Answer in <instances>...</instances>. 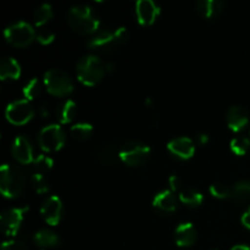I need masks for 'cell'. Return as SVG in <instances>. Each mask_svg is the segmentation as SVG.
<instances>
[{
    "mask_svg": "<svg viewBox=\"0 0 250 250\" xmlns=\"http://www.w3.org/2000/svg\"><path fill=\"white\" fill-rule=\"evenodd\" d=\"M68 24L81 34H92L99 31L100 22L97 15L87 5H76L67 14Z\"/></svg>",
    "mask_w": 250,
    "mask_h": 250,
    "instance_id": "6da1fadb",
    "label": "cell"
},
{
    "mask_svg": "<svg viewBox=\"0 0 250 250\" xmlns=\"http://www.w3.org/2000/svg\"><path fill=\"white\" fill-rule=\"evenodd\" d=\"M24 172L16 165L4 164L0 168V190L6 198H16L24 187Z\"/></svg>",
    "mask_w": 250,
    "mask_h": 250,
    "instance_id": "7a4b0ae2",
    "label": "cell"
},
{
    "mask_svg": "<svg viewBox=\"0 0 250 250\" xmlns=\"http://www.w3.org/2000/svg\"><path fill=\"white\" fill-rule=\"evenodd\" d=\"M106 72L105 63L97 55H85L78 61L77 76L78 80L85 85H95L102 81Z\"/></svg>",
    "mask_w": 250,
    "mask_h": 250,
    "instance_id": "3957f363",
    "label": "cell"
},
{
    "mask_svg": "<svg viewBox=\"0 0 250 250\" xmlns=\"http://www.w3.org/2000/svg\"><path fill=\"white\" fill-rule=\"evenodd\" d=\"M127 39H128V32L125 27H120L114 32L110 31L109 28H103L89 39L88 46L103 51H109L126 43Z\"/></svg>",
    "mask_w": 250,
    "mask_h": 250,
    "instance_id": "277c9868",
    "label": "cell"
},
{
    "mask_svg": "<svg viewBox=\"0 0 250 250\" xmlns=\"http://www.w3.org/2000/svg\"><path fill=\"white\" fill-rule=\"evenodd\" d=\"M44 84L49 93L58 97H63L73 90V82L70 76L62 70L53 68L44 73Z\"/></svg>",
    "mask_w": 250,
    "mask_h": 250,
    "instance_id": "5b68a950",
    "label": "cell"
},
{
    "mask_svg": "<svg viewBox=\"0 0 250 250\" xmlns=\"http://www.w3.org/2000/svg\"><path fill=\"white\" fill-rule=\"evenodd\" d=\"M150 148L139 141H128L119 150L120 160L129 166H138L146 163L150 156Z\"/></svg>",
    "mask_w": 250,
    "mask_h": 250,
    "instance_id": "8992f818",
    "label": "cell"
},
{
    "mask_svg": "<svg viewBox=\"0 0 250 250\" xmlns=\"http://www.w3.org/2000/svg\"><path fill=\"white\" fill-rule=\"evenodd\" d=\"M36 32L33 27L24 21L15 22L6 27L4 31V36L9 43L15 46H26L33 42L36 38Z\"/></svg>",
    "mask_w": 250,
    "mask_h": 250,
    "instance_id": "52a82bcc",
    "label": "cell"
},
{
    "mask_svg": "<svg viewBox=\"0 0 250 250\" xmlns=\"http://www.w3.org/2000/svg\"><path fill=\"white\" fill-rule=\"evenodd\" d=\"M38 143L44 151L59 150L65 144V132L62 131L60 125H48L39 132Z\"/></svg>",
    "mask_w": 250,
    "mask_h": 250,
    "instance_id": "ba28073f",
    "label": "cell"
},
{
    "mask_svg": "<svg viewBox=\"0 0 250 250\" xmlns=\"http://www.w3.org/2000/svg\"><path fill=\"white\" fill-rule=\"evenodd\" d=\"M5 115H6L7 121H10L11 124L24 125L33 117L34 109L29 100H15L7 105Z\"/></svg>",
    "mask_w": 250,
    "mask_h": 250,
    "instance_id": "9c48e42d",
    "label": "cell"
},
{
    "mask_svg": "<svg viewBox=\"0 0 250 250\" xmlns=\"http://www.w3.org/2000/svg\"><path fill=\"white\" fill-rule=\"evenodd\" d=\"M28 211V207L22 208H11L6 209L0 215V225L1 229L6 236H15L19 232L21 227L22 221H23L24 214Z\"/></svg>",
    "mask_w": 250,
    "mask_h": 250,
    "instance_id": "30bf717a",
    "label": "cell"
},
{
    "mask_svg": "<svg viewBox=\"0 0 250 250\" xmlns=\"http://www.w3.org/2000/svg\"><path fill=\"white\" fill-rule=\"evenodd\" d=\"M41 214L46 224L55 226L60 222L62 216V202L58 195H50L43 202L41 207Z\"/></svg>",
    "mask_w": 250,
    "mask_h": 250,
    "instance_id": "8fae6325",
    "label": "cell"
},
{
    "mask_svg": "<svg viewBox=\"0 0 250 250\" xmlns=\"http://www.w3.org/2000/svg\"><path fill=\"white\" fill-rule=\"evenodd\" d=\"M136 14L142 26H150L158 19L160 7L153 0H138L136 4Z\"/></svg>",
    "mask_w": 250,
    "mask_h": 250,
    "instance_id": "7c38bea8",
    "label": "cell"
},
{
    "mask_svg": "<svg viewBox=\"0 0 250 250\" xmlns=\"http://www.w3.org/2000/svg\"><path fill=\"white\" fill-rule=\"evenodd\" d=\"M12 155L19 163L32 164L33 163V149H32L31 142L24 136H17L12 142Z\"/></svg>",
    "mask_w": 250,
    "mask_h": 250,
    "instance_id": "4fadbf2b",
    "label": "cell"
},
{
    "mask_svg": "<svg viewBox=\"0 0 250 250\" xmlns=\"http://www.w3.org/2000/svg\"><path fill=\"white\" fill-rule=\"evenodd\" d=\"M167 149L172 155L183 159V160L192 158L195 151L194 142L188 137H178V138L172 139L168 142Z\"/></svg>",
    "mask_w": 250,
    "mask_h": 250,
    "instance_id": "5bb4252c",
    "label": "cell"
},
{
    "mask_svg": "<svg viewBox=\"0 0 250 250\" xmlns=\"http://www.w3.org/2000/svg\"><path fill=\"white\" fill-rule=\"evenodd\" d=\"M226 121L232 131L239 132L248 125L249 114L244 107L239 106V105H233L227 111Z\"/></svg>",
    "mask_w": 250,
    "mask_h": 250,
    "instance_id": "9a60e30c",
    "label": "cell"
},
{
    "mask_svg": "<svg viewBox=\"0 0 250 250\" xmlns=\"http://www.w3.org/2000/svg\"><path fill=\"white\" fill-rule=\"evenodd\" d=\"M175 239L180 247L193 246L197 241V229L190 222H183L175 229Z\"/></svg>",
    "mask_w": 250,
    "mask_h": 250,
    "instance_id": "2e32d148",
    "label": "cell"
},
{
    "mask_svg": "<svg viewBox=\"0 0 250 250\" xmlns=\"http://www.w3.org/2000/svg\"><path fill=\"white\" fill-rule=\"evenodd\" d=\"M153 207L165 212L175 211L176 208H177V200H176V197L173 195L172 190L165 189L159 192L154 197Z\"/></svg>",
    "mask_w": 250,
    "mask_h": 250,
    "instance_id": "e0dca14e",
    "label": "cell"
},
{
    "mask_svg": "<svg viewBox=\"0 0 250 250\" xmlns=\"http://www.w3.org/2000/svg\"><path fill=\"white\" fill-rule=\"evenodd\" d=\"M222 9H224V1L221 0H199L197 2L198 12L205 19H214L221 14Z\"/></svg>",
    "mask_w": 250,
    "mask_h": 250,
    "instance_id": "ac0fdd59",
    "label": "cell"
},
{
    "mask_svg": "<svg viewBox=\"0 0 250 250\" xmlns=\"http://www.w3.org/2000/svg\"><path fill=\"white\" fill-rule=\"evenodd\" d=\"M21 75V67L20 63L15 60L14 58H2L0 61V78L2 81L11 78V80H16Z\"/></svg>",
    "mask_w": 250,
    "mask_h": 250,
    "instance_id": "d6986e66",
    "label": "cell"
},
{
    "mask_svg": "<svg viewBox=\"0 0 250 250\" xmlns=\"http://www.w3.org/2000/svg\"><path fill=\"white\" fill-rule=\"evenodd\" d=\"M34 243L39 247H56L60 243V238L54 231L48 229H42L37 231L33 236Z\"/></svg>",
    "mask_w": 250,
    "mask_h": 250,
    "instance_id": "ffe728a7",
    "label": "cell"
},
{
    "mask_svg": "<svg viewBox=\"0 0 250 250\" xmlns=\"http://www.w3.org/2000/svg\"><path fill=\"white\" fill-rule=\"evenodd\" d=\"M231 197L239 203L250 200V181L243 180L237 182L231 189Z\"/></svg>",
    "mask_w": 250,
    "mask_h": 250,
    "instance_id": "44dd1931",
    "label": "cell"
},
{
    "mask_svg": "<svg viewBox=\"0 0 250 250\" xmlns=\"http://www.w3.org/2000/svg\"><path fill=\"white\" fill-rule=\"evenodd\" d=\"M76 115V103L73 100H66L59 106L58 119L61 124H68Z\"/></svg>",
    "mask_w": 250,
    "mask_h": 250,
    "instance_id": "7402d4cb",
    "label": "cell"
},
{
    "mask_svg": "<svg viewBox=\"0 0 250 250\" xmlns=\"http://www.w3.org/2000/svg\"><path fill=\"white\" fill-rule=\"evenodd\" d=\"M180 199L183 204H187L189 207H198L203 203V194L194 188H186L181 190Z\"/></svg>",
    "mask_w": 250,
    "mask_h": 250,
    "instance_id": "603a6c76",
    "label": "cell"
},
{
    "mask_svg": "<svg viewBox=\"0 0 250 250\" xmlns=\"http://www.w3.org/2000/svg\"><path fill=\"white\" fill-rule=\"evenodd\" d=\"M53 16V7L50 4H42L33 14V21L37 27H43Z\"/></svg>",
    "mask_w": 250,
    "mask_h": 250,
    "instance_id": "cb8c5ba5",
    "label": "cell"
},
{
    "mask_svg": "<svg viewBox=\"0 0 250 250\" xmlns=\"http://www.w3.org/2000/svg\"><path fill=\"white\" fill-rule=\"evenodd\" d=\"M93 133V126L87 122H80L71 127V136L78 141H84L89 138L90 134Z\"/></svg>",
    "mask_w": 250,
    "mask_h": 250,
    "instance_id": "d4e9b609",
    "label": "cell"
},
{
    "mask_svg": "<svg viewBox=\"0 0 250 250\" xmlns=\"http://www.w3.org/2000/svg\"><path fill=\"white\" fill-rule=\"evenodd\" d=\"M98 160L102 161L103 164H106V165H112V164L116 163V159L119 158V154H116V151L114 150V148L110 146H100L98 149L97 153Z\"/></svg>",
    "mask_w": 250,
    "mask_h": 250,
    "instance_id": "484cf974",
    "label": "cell"
},
{
    "mask_svg": "<svg viewBox=\"0 0 250 250\" xmlns=\"http://www.w3.org/2000/svg\"><path fill=\"white\" fill-rule=\"evenodd\" d=\"M250 149V139L246 136H238L231 141V150L237 155H244Z\"/></svg>",
    "mask_w": 250,
    "mask_h": 250,
    "instance_id": "4316f807",
    "label": "cell"
},
{
    "mask_svg": "<svg viewBox=\"0 0 250 250\" xmlns=\"http://www.w3.org/2000/svg\"><path fill=\"white\" fill-rule=\"evenodd\" d=\"M32 165H33V168L36 170V173H43L53 167L54 160L49 158V156L44 155V154H41V155H38L34 159Z\"/></svg>",
    "mask_w": 250,
    "mask_h": 250,
    "instance_id": "83f0119b",
    "label": "cell"
},
{
    "mask_svg": "<svg viewBox=\"0 0 250 250\" xmlns=\"http://www.w3.org/2000/svg\"><path fill=\"white\" fill-rule=\"evenodd\" d=\"M41 93V82L38 78H32L23 87V95L27 100H32L37 98Z\"/></svg>",
    "mask_w": 250,
    "mask_h": 250,
    "instance_id": "f1b7e54d",
    "label": "cell"
},
{
    "mask_svg": "<svg viewBox=\"0 0 250 250\" xmlns=\"http://www.w3.org/2000/svg\"><path fill=\"white\" fill-rule=\"evenodd\" d=\"M209 190L210 193H211L212 197L219 198V199H225V198L231 197V189H229L225 183H214V185L210 186Z\"/></svg>",
    "mask_w": 250,
    "mask_h": 250,
    "instance_id": "f546056e",
    "label": "cell"
},
{
    "mask_svg": "<svg viewBox=\"0 0 250 250\" xmlns=\"http://www.w3.org/2000/svg\"><path fill=\"white\" fill-rule=\"evenodd\" d=\"M32 187L34 188L37 193H46L49 190V185L46 182L45 177L42 173H34L31 178Z\"/></svg>",
    "mask_w": 250,
    "mask_h": 250,
    "instance_id": "4dcf8cb0",
    "label": "cell"
},
{
    "mask_svg": "<svg viewBox=\"0 0 250 250\" xmlns=\"http://www.w3.org/2000/svg\"><path fill=\"white\" fill-rule=\"evenodd\" d=\"M36 38H37V41L39 42V43L46 45V44L51 43V42L54 41V38H55V33H54L51 29L41 27V28L38 29V32H37Z\"/></svg>",
    "mask_w": 250,
    "mask_h": 250,
    "instance_id": "1f68e13d",
    "label": "cell"
},
{
    "mask_svg": "<svg viewBox=\"0 0 250 250\" xmlns=\"http://www.w3.org/2000/svg\"><path fill=\"white\" fill-rule=\"evenodd\" d=\"M1 250H27V247L22 241L10 239L1 244Z\"/></svg>",
    "mask_w": 250,
    "mask_h": 250,
    "instance_id": "d6a6232c",
    "label": "cell"
},
{
    "mask_svg": "<svg viewBox=\"0 0 250 250\" xmlns=\"http://www.w3.org/2000/svg\"><path fill=\"white\" fill-rule=\"evenodd\" d=\"M168 185H170L171 190H172V192H176V190L180 189L181 186H182V181H181V178L178 177V176L172 175L168 178Z\"/></svg>",
    "mask_w": 250,
    "mask_h": 250,
    "instance_id": "836d02e7",
    "label": "cell"
},
{
    "mask_svg": "<svg viewBox=\"0 0 250 250\" xmlns=\"http://www.w3.org/2000/svg\"><path fill=\"white\" fill-rule=\"evenodd\" d=\"M242 224L250 229V207L242 215Z\"/></svg>",
    "mask_w": 250,
    "mask_h": 250,
    "instance_id": "e575fe53",
    "label": "cell"
},
{
    "mask_svg": "<svg viewBox=\"0 0 250 250\" xmlns=\"http://www.w3.org/2000/svg\"><path fill=\"white\" fill-rule=\"evenodd\" d=\"M49 107L50 106H49L46 103L41 105V107H39V114H41L42 117H48L49 115H50V109H49Z\"/></svg>",
    "mask_w": 250,
    "mask_h": 250,
    "instance_id": "d590c367",
    "label": "cell"
},
{
    "mask_svg": "<svg viewBox=\"0 0 250 250\" xmlns=\"http://www.w3.org/2000/svg\"><path fill=\"white\" fill-rule=\"evenodd\" d=\"M208 141H209V137H208V134H205V133L198 134V137H197L198 144H200V146H205V144L208 143Z\"/></svg>",
    "mask_w": 250,
    "mask_h": 250,
    "instance_id": "8d00e7d4",
    "label": "cell"
},
{
    "mask_svg": "<svg viewBox=\"0 0 250 250\" xmlns=\"http://www.w3.org/2000/svg\"><path fill=\"white\" fill-rule=\"evenodd\" d=\"M231 250H250L249 246H246V244H238V246H234Z\"/></svg>",
    "mask_w": 250,
    "mask_h": 250,
    "instance_id": "74e56055",
    "label": "cell"
},
{
    "mask_svg": "<svg viewBox=\"0 0 250 250\" xmlns=\"http://www.w3.org/2000/svg\"><path fill=\"white\" fill-rule=\"evenodd\" d=\"M146 106H150V105H151V99H150V98H146Z\"/></svg>",
    "mask_w": 250,
    "mask_h": 250,
    "instance_id": "f35d334b",
    "label": "cell"
}]
</instances>
